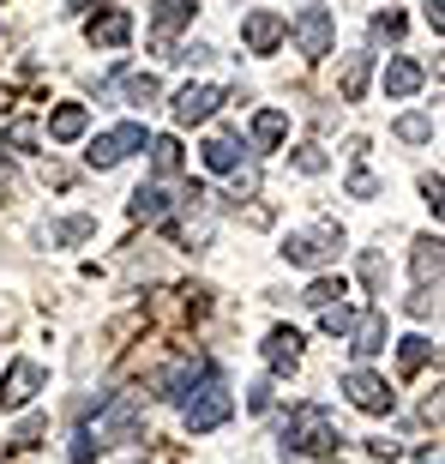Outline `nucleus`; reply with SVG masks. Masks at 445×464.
I'll return each instance as SVG.
<instances>
[{
	"label": "nucleus",
	"mask_w": 445,
	"mask_h": 464,
	"mask_svg": "<svg viewBox=\"0 0 445 464\" xmlns=\"http://www.w3.org/2000/svg\"><path fill=\"white\" fill-rule=\"evenodd\" d=\"M127 440H138V392H109L103 404H85L79 411L72 464H90L103 447H127Z\"/></svg>",
	"instance_id": "nucleus-1"
},
{
	"label": "nucleus",
	"mask_w": 445,
	"mask_h": 464,
	"mask_svg": "<svg viewBox=\"0 0 445 464\" xmlns=\"http://www.w3.org/2000/svg\"><path fill=\"white\" fill-rule=\"evenodd\" d=\"M337 447H343V434H337L326 404H295L283 416V452H295V459H331Z\"/></svg>",
	"instance_id": "nucleus-2"
},
{
	"label": "nucleus",
	"mask_w": 445,
	"mask_h": 464,
	"mask_svg": "<svg viewBox=\"0 0 445 464\" xmlns=\"http://www.w3.org/2000/svg\"><path fill=\"white\" fill-rule=\"evenodd\" d=\"M181 404H187V411H181V416H187V434L217 429V422H229V411H235V398H229V386L217 380V368H211L205 386H199V392H187Z\"/></svg>",
	"instance_id": "nucleus-3"
},
{
	"label": "nucleus",
	"mask_w": 445,
	"mask_h": 464,
	"mask_svg": "<svg viewBox=\"0 0 445 464\" xmlns=\"http://www.w3.org/2000/svg\"><path fill=\"white\" fill-rule=\"evenodd\" d=\"M337 254H343L337 224H308V229H295V236L283 241V259H289V266H331Z\"/></svg>",
	"instance_id": "nucleus-4"
},
{
	"label": "nucleus",
	"mask_w": 445,
	"mask_h": 464,
	"mask_svg": "<svg viewBox=\"0 0 445 464\" xmlns=\"http://www.w3.org/2000/svg\"><path fill=\"white\" fill-rule=\"evenodd\" d=\"M133 151H145V127H138V121H120L115 133H97V139H90L85 163H90V169H115V163H127Z\"/></svg>",
	"instance_id": "nucleus-5"
},
{
	"label": "nucleus",
	"mask_w": 445,
	"mask_h": 464,
	"mask_svg": "<svg viewBox=\"0 0 445 464\" xmlns=\"http://www.w3.org/2000/svg\"><path fill=\"white\" fill-rule=\"evenodd\" d=\"M343 392H349V404L367 411V416H392V404H397V392L374 374V368H349V374H343Z\"/></svg>",
	"instance_id": "nucleus-6"
},
{
	"label": "nucleus",
	"mask_w": 445,
	"mask_h": 464,
	"mask_svg": "<svg viewBox=\"0 0 445 464\" xmlns=\"http://www.w3.org/2000/svg\"><path fill=\"white\" fill-rule=\"evenodd\" d=\"M289 31H295V49L308 54V61H326V54H331V36H337V24H331L326 6H301Z\"/></svg>",
	"instance_id": "nucleus-7"
},
{
	"label": "nucleus",
	"mask_w": 445,
	"mask_h": 464,
	"mask_svg": "<svg viewBox=\"0 0 445 464\" xmlns=\"http://www.w3.org/2000/svg\"><path fill=\"white\" fill-rule=\"evenodd\" d=\"M36 392H43V368L36 362H13L6 380H0V411H24Z\"/></svg>",
	"instance_id": "nucleus-8"
},
{
	"label": "nucleus",
	"mask_w": 445,
	"mask_h": 464,
	"mask_svg": "<svg viewBox=\"0 0 445 464\" xmlns=\"http://www.w3.org/2000/svg\"><path fill=\"white\" fill-rule=\"evenodd\" d=\"M283 36H289V18L283 13H247V24H241V43L253 54H271Z\"/></svg>",
	"instance_id": "nucleus-9"
},
{
	"label": "nucleus",
	"mask_w": 445,
	"mask_h": 464,
	"mask_svg": "<svg viewBox=\"0 0 445 464\" xmlns=\"http://www.w3.org/2000/svg\"><path fill=\"white\" fill-rule=\"evenodd\" d=\"M222 103V91L217 85H187V91H175V121L181 127H199V121H211Z\"/></svg>",
	"instance_id": "nucleus-10"
},
{
	"label": "nucleus",
	"mask_w": 445,
	"mask_h": 464,
	"mask_svg": "<svg viewBox=\"0 0 445 464\" xmlns=\"http://www.w3.org/2000/svg\"><path fill=\"white\" fill-rule=\"evenodd\" d=\"M85 36L97 43V49H127V36H133V13H127V6H109V13H97L85 24Z\"/></svg>",
	"instance_id": "nucleus-11"
},
{
	"label": "nucleus",
	"mask_w": 445,
	"mask_h": 464,
	"mask_svg": "<svg viewBox=\"0 0 445 464\" xmlns=\"http://www.w3.org/2000/svg\"><path fill=\"white\" fill-rule=\"evenodd\" d=\"M349 350H355L361 362L385 350V308H367V314H355V326H349Z\"/></svg>",
	"instance_id": "nucleus-12"
},
{
	"label": "nucleus",
	"mask_w": 445,
	"mask_h": 464,
	"mask_svg": "<svg viewBox=\"0 0 445 464\" xmlns=\"http://www.w3.org/2000/svg\"><path fill=\"white\" fill-rule=\"evenodd\" d=\"M421 79H428V72H421L415 54H392V61H385V97H415Z\"/></svg>",
	"instance_id": "nucleus-13"
},
{
	"label": "nucleus",
	"mask_w": 445,
	"mask_h": 464,
	"mask_svg": "<svg viewBox=\"0 0 445 464\" xmlns=\"http://www.w3.org/2000/svg\"><path fill=\"white\" fill-rule=\"evenodd\" d=\"M127 211H133L138 224H169V218H175V199H169V188H156V181H151V188H138L133 199H127Z\"/></svg>",
	"instance_id": "nucleus-14"
},
{
	"label": "nucleus",
	"mask_w": 445,
	"mask_h": 464,
	"mask_svg": "<svg viewBox=\"0 0 445 464\" xmlns=\"http://www.w3.org/2000/svg\"><path fill=\"white\" fill-rule=\"evenodd\" d=\"M265 362H271V374H295V368H301V332L277 326L271 338H265Z\"/></svg>",
	"instance_id": "nucleus-15"
},
{
	"label": "nucleus",
	"mask_w": 445,
	"mask_h": 464,
	"mask_svg": "<svg viewBox=\"0 0 445 464\" xmlns=\"http://www.w3.org/2000/svg\"><path fill=\"white\" fill-rule=\"evenodd\" d=\"M211 374V362H175L169 374L156 380V398H169V404H181V398L193 392V380H205Z\"/></svg>",
	"instance_id": "nucleus-16"
},
{
	"label": "nucleus",
	"mask_w": 445,
	"mask_h": 464,
	"mask_svg": "<svg viewBox=\"0 0 445 464\" xmlns=\"http://www.w3.org/2000/svg\"><path fill=\"white\" fill-rule=\"evenodd\" d=\"M205 169H211V175H235V169H241V139H235V133L205 139Z\"/></svg>",
	"instance_id": "nucleus-17"
},
{
	"label": "nucleus",
	"mask_w": 445,
	"mask_h": 464,
	"mask_svg": "<svg viewBox=\"0 0 445 464\" xmlns=\"http://www.w3.org/2000/svg\"><path fill=\"white\" fill-rule=\"evenodd\" d=\"M85 127H90V109H85V103H67V109H54V121H49V139L72 145V139H85Z\"/></svg>",
	"instance_id": "nucleus-18"
},
{
	"label": "nucleus",
	"mask_w": 445,
	"mask_h": 464,
	"mask_svg": "<svg viewBox=\"0 0 445 464\" xmlns=\"http://www.w3.org/2000/svg\"><path fill=\"white\" fill-rule=\"evenodd\" d=\"M109 85H120L133 103H156V97H163V79H156V72H127V67H115V79H109Z\"/></svg>",
	"instance_id": "nucleus-19"
},
{
	"label": "nucleus",
	"mask_w": 445,
	"mask_h": 464,
	"mask_svg": "<svg viewBox=\"0 0 445 464\" xmlns=\"http://www.w3.org/2000/svg\"><path fill=\"white\" fill-rule=\"evenodd\" d=\"M283 133H289V115H283V109H259V115H253V145H259V151L283 145Z\"/></svg>",
	"instance_id": "nucleus-20"
},
{
	"label": "nucleus",
	"mask_w": 445,
	"mask_h": 464,
	"mask_svg": "<svg viewBox=\"0 0 445 464\" xmlns=\"http://www.w3.org/2000/svg\"><path fill=\"white\" fill-rule=\"evenodd\" d=\"M145 151H151V169L156 175H175V169H181V139H175V133L145 139Z\"/></svg>",
	"instance_id": "nucleus-21"
},
{
	"label": "nucleus",
	"mask_w": 445,
	"mask_h": 464,
	"mask_svg": "<svg viewBox=\"0 0 445 464\" xmlns=\"http://www.w3.org/2000/svg\"><path fill=\"white\" fill-rule=\"evenodd\" d=\"M156 31L169 36V31H181V24H193V0H156Z\"/></svg>",
	"instance_id": "nucleus-22"
},
{
	"label": "nucleus",
	"mask_w": 445,
	"mask_h": 464,
	"mask_svg": "<svg viewBox=\"0 0 445 464\" xmlns=\"http://www.w3.org/2000/svg\"><path fill=\"white\" fill-rule=\"evenodd\" d=\"M397 362H403V374H421L433 362V338H403V344H397Z\"/></svg>",
	"instance_id": "nucleus-23"
},
{
	"label": "nucleus",
	"mask_w": 445,
	"mask_h": 464,
	"mask_svg": "<svg viewBox=\"0 0 445 464\" xmlns=\"http://www.w3.org/2000/svg\"><path fill=\"white\" fill-rule=\"evenodd\" d=\"M367 72H374V54H349L343 61V97H361L367 91Z\"/></svg>",
	"instance_id": "nucleus-24"
},
{
	"label": "nucleus",
	"mask_w": 445,
	"mask_h": 464,
	"mask_svg": "<svg viewBox=\"0 0 445 464\" xmlns=\"http://www.w3.org/2000/svg\"><path fill=\"white\" fill-rule=\"evenodd\" d=\"M415 284H440V241H415Z\"/></svg>",
	"instance_id": "nucleus-25"
},
{
	"label": "nucleus",
	"mask_w": 445,
	"mask_h": 464,
	"mask_svg": "<svg viewBox=\"0 0 445 464\" xmlns=\"http://www.w3.org/2000/svg\"><path fill=\"white\" fill-rule=\"evenodd\" d=\"M319 326H326L331 338H349V326H355V308H349V302H326V308H319Z\"/></svg>",
	"instance_id": "nucleus-26"
},
{
	"label": "nucleus",
	"mask_w": 445,
	"mask_h": 464,
	"mask_svg": "<svg viewBox=\"0 0 445 464\" xmlns=\"http://www.w3.org/2000/svg\"><path fill=\"white\" fill-rule=\"evenodd\" d=\"M343 277H313L308 284V295H301V302H308V308H326V302H343Z\"/></svg>",
	"instance_id": "nucleus-27"
},
{
	"label": "nucleus",
	"mask_w": 445,
	"mask_h": 464,
	"mask_svg": "<svg viewBox=\"0 0 445 464\" xmlns=\"http://www.w3.org/2000/svg\"><path fill=\"white\" fill-rule=\"evenodd\" d=\"M163 61H175V67H205V61H211V43H199V36H193V43H181V49H169Z\"/></svg>",
	"instance_id": "nucleus-28"
},
{
	"label": "nucleus",
	"mask_w": 445,
	"mask_h": 464,
	"mask_svg": "<svg viewBox=\"0 0 445 464\" xmlns=\"http://www.w3.org/2000/svg\"><path fill=\"white\" fill-rule=\"evenodd\" d=\"M90 236H97V218H67L49 229V241H90Z\"/></svg>",
	"instance_id": "nucleus-29"
},
{
	"label": "nucleus",
	"mask_w": 445,
	"mask_h": 464,
	"mask_svg": "<svg viewBox=\"0 0 445 464\" xmlns=\"http://www.w3.org/2000/svg\"><path fill=\"white\" fill-rule=\"evenodd\" d=\"M397 139H410V145L433 139V115H421V109H415V115H403V121H397Z\"/></svg>",
	"instance_id": "nucleus-30"
},
{
	"label": "nucleus",
	"mask_w": 445,
	"mask_h": 464,
	"mask_svg": "<svg viewBox=\"0 0 445 464\" xmlns=\"http://www.w3.org/2000/svg\"><path fill=\"white\" fill-rule=\"evenodd\" d=\"M433 308H440V284H415V295H410V314H415V320H428Z\"/></svg>",
	"instance_id": "nucleus-31"
},
{
	"label": "nucleus",
	"mask_w": 445,
	"mask_h": 464,
	"mask_svg": "<svg viewBox=\"0 0 445 464\" xmlns=\"http://www.w3.org/2000/svg\"><path fill=\"white\" fill-rule=\"evenodd\" d=\"M295 169L301 175H326V151H319V145H301V151H295Z\"/></svg>",
	"instance_id": "nucleus-32"
},
{
	"label": "nucleus",
	"mask_w": 445,
	"mask_h": 464,
	"mask_svg": "<svg viewBox=\"0 0 445 464\" xmlns=\"http://www.w3.org/2000/svg\"><path fill=\"white\" fill-rule=\"evenodd\" d=\"M374 193H379V175L374 169H355V175H349V199H374Z\"/></svg>",
	"instance_id": "nucleus-33"
},
{
	"label": "nucleus",
	"mask_w": 445,
	"mask_h": 464,
	"mask_svg": "<svg viewBox=\"0 0 445 464\" xmlns=\"http://www.w3.org/2000/svg\"><path fill=\"white\" fill-rule=\"evenodd\" d=\"M247 411H253V416L271 411V380H253V386H247Z\"/></svg>",
	"instance_id": "nucleus-34"
},
{
	"label": "nucleus",
	"mask_w": 445,
	"mask_h": 464,
	"mask_svg": "<svg viewBox=\"0 0 445 464\" xmlns=\"http://www.w3.org/2000/svg\"><path fill=\"white\" fill-rule=\"evenodd\" d=\"M374 36H379V43H397V36H403V18H397V13H379L374 18Z\"/></svg>",
	"instance_id": "nucleus-35"
},
{
	"label": "nucleus",
	"mask_w": 445,
	"mask_h": 464,
	"mask_svg": "<svg viewBox=\"0 0 445 464\" xmlns=\"http://www.w3.org/2000/svg\"><path fill=\"white\" fill-rule=\"evenodd\" d=\"M361 277H367V284L379 290V284H385V259H379V254H367V259H361Z\"/></svg>",
	"instance_id": "nucleus-36"
},
{
	"label": "nucleus",
	"mask_w": 445,
	"mask_h": 464,
	"mask_svg": "<svg viewBox=\"0 0 445 464\" xmlns=\"http://www.w3.org/2000/svg\"><path fill=\"white\" fill-rule=\"evenodd\" d=\"M421 18H428L433 36H440V31H445V0H421Z\"/></svg>",
	"instance_id": "nucleus-37"
},
{
	"label": "nucleus",
	"mask_w": 445,
	"mask_h": 464,
	"mask_svg": "<svg viewBox=\"0 0 445 464\" xmlns=\"http://www.w3.org/2000/svg\"><path fill=\"white\" fill-rule=\"evenodd\" d=\"M6 145H13V151H31L36 133H31V127H13V133H6Z\"/></svg>",
	"instance_id": "nucleus-38"
},
{
	"label": "nucleus",
	"mask_w": 445,
	"mask_h": 464,
	"mask_svg": "<svg viewBox=\"0 0 445 464\" xmlns=\"http://www.w3.org/2000/svg\"><path fill=\"white\" fill-rule=\"evenodd\" d=\"M421 193H428V206H433V218H440V206H445V199H440V193H445V188H440V175H428V181H421Z\"/></svg>",
	"instance_id": "nucleus-39"
},
{
	"label": "nucleus",
	"mask_w": 445,
	"mask_h": 464,
	"mask_svg": "<svg viewBox=\"0 0 445 464\" xmlns=\"http://www.w3.org/2000/svg\"><path fill=\"white\" fill-rule=\"evenodd\" d=\"M259 188V175L253 169H235V199H241V193H253Z\"/></svg>",
	"instance_id": "nucleus-40"
},
{
	"label": "nucleus",
	"mask_w": 445,
	"mask_h": 464,
	"mask_svg": "<svg viewBox=\"0 0 445 464\" xmlns=\"http://www.w3.org/2000/svg\"><path fill=\"white\" fill-rule=\"evenodd\" d=\"M415 459H421V464H440V440H433V447H415Z\"/></svg>",
	"instance_id": "nucleus-41"
}]
</instances>
